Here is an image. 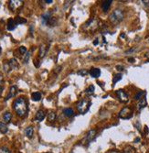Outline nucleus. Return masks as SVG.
I'll use <instances>...</instances> for the list:
<instances>
[{
	"instance_id": "f257e3e1",
	"label": "nucleus",
	"mask_w": 149,
	"mask_h": 153,
	"mask_svg": "<svg viewBox=\"0 0 149 153\" xmlns=\"http://www.w3.org/2000/svg\"><path fill=\"white\" fill-rule=\"evenodd\" d=\"M13 107L18 117H24L27 115L28 110V106L27 99L25 97H19L18 99H16L15 102L13 103Z\"/></svg>"
},
{
	"instance_id": "f03ea898",
	"label": "nucleus",
	"mask_w": 149,
	"mask_h": 153,
	"mask_svg": "<svg viewBox=\"0 0 149 153\" xmlns=\"http://www.w3.org/2000/svg\"><path fill=\"white\" fill-rule=\"evenodd\" d=\"M110 21L113 24H118L123 19V12L121 9H116L112 12L109 16Z\"/></svg>"
},
{
	"instance_id": "7ed1b4c3",
	"label": "nucleus",
	"mask_w": 149,
	"mask_h": 153,
	"mask_svg": "<svg viewBox=\"0 0 149 153\" xmlns=\"http://www.w3.org/2000/svg\"><path fill=\"white\" fill-rule=\"evenodd\" d=\"M92 102L90 100H86V99H82V100L79 101L77 103V109L81 114H85L87 111L89 110Z\"/></svg>"
},
{
	"instance_id": "20e7f679",
	"label": "nucleus",
	"mask_w": 149,
	"mask_h": 153,
	"mask_svg": "<svg viewBox=\"0 0 149 153\" xmlns=\"http://www.w3.org/2000/svg\"><path fill=\"white\" fill-rule=\"evenodd\" d=\"M118 117L122 119H129L133 117V111L129 107H125L119 112Z\"/></svg>"
},
{
	"instance_id": "39448f33",
	"label": "nucleus",
	"mask_w": 149,
	"mask_h": 153,
	"mask_svg": "<svg viewBox=\"0 0 149 153\" xmlns=\"http://www.w3.org/2000/svg\"><path fill=\"white\" fill-rule=\"evenodd\" d=\"M8 5H9V8L12 11H16L23 6V1H21V0H11L8 2Z\"/></svg>"
},
{
	"instance_id": "423d86ee",
	"label": "nucleus",
	"mask_w": 149,
	"mask_h": 153,
	"mask_svg": "<svg viewBox=\"0 0 149 153\" xmlns=\"http://www.w3.org/2000/svg\"><path fill=\"white\" fill-rule=\"evenodd\" d=\"M116 96L119 98V100L123 103H126L128 101V94L123 90H117Z\"/></svg>"
},
{
	"instance_id": "0eeeda50",
	"label": "nucleus",
	"mask_w": 149,
	"mask_h": 153,
	"mask_svg": "<svg viewBox=\"0 0 149 153\" xmlns=\"http://www.w3.org/2000/svg\"><path fill=\"white\" fill-rule=\"evenodd\" d=\"M51 18H52V16H51V12H46V13L41 16V21H42L43 24L48 25L49 22V20L51 19Z\"/></svg>"
},
{
	"instance_id": "6e6552de",
	"label": "nucleus",
	"mask_w": 149,
	"mask_h": 153,
	"mask_svg": "<svg viewBox=\"0 0 149 153\" xmlns=\"http://www.w3.org/2000/svg\"><path fill=\"white\" fill-rule=\"evenodd\" d=\"M16 93H18V88H16V86H11L10 87V90H9V93H8V94L7 96V97L5 98V100L7 101L8 99H10L11 97H14Z\"/></svg>"
},
{
	"instance_id": "1a4fd4ad",
	"label": "nucleus",
	"mask_w": 149,
	"mask_h": 153,
	"mask_svg": "<svg viewBox=\"0 0 149 153\" xmlns=\"http://www.w3.org/2000/svg\"><path fill=\"white\" fill-rule=\"evenodd\" d=\"M16 21H15V20H14V19H12V18H9V19H8V21H7V30H9V31L14 30L15 28H16Z\"/></svg>"
},
{
	"instance_id": "9d476101",
	"label": "nucleus",
	"mask_w": 149,
	"mask_h": 153,
	"mask_svg": "<svg viewBox=\"0 0 149 153\" xmlns=\"http://www.w3.org/2000/svg\"><path fill=\"white\" fill-rule=\"evenodd\" d=\"M46 117V115H45V112L42 110H39L38 112H37L36 115H35V119L37 121H42L43 119Z\"/></svg>"
},
{
	"instance_id": "9b49d317",
	"label": "nucleus",
	"mask_w": 149,
	"mask_h": 153,
	"mask_svg": "<svg viewBox=\"0 0 149 153\" xmlns=\"http://www.w3.org/2000/svg\"><path fill=\"white\" fill-rule=\"evenodd\" d=\"M147 105V102H146V97H143L142 99H140L138 104H137V110H142L144 107H146Z\"/></svg>"
},
{
	"instance_id": "f8f14e48",
	"label": "nucleus",
	"mask_w": 149,
	"mask_h": 153,
	"mask_svg": "<svg viewBox=\"0 0 149 153\" xmlns=\"http://www.w3.org/2000/svg\"><path fill=\"white\" fill-rule=\"evenodd\" d=\"M90 74H91V76L93 78H98L101 75V71H100V69H98V68H93V69H91Z\"/></svg>"
},
{
	"instance_id": "ddd939ff",
	"label": "nucleus",
	"mask_w": 149,
	"mask_h": 153,
	"mask_svg": "<svg viewBox=\"0 0 149 153\" xmlns=\"http://www.w3.org/2000/svg\"><path fill=\"white\" fill-rule=\"evenodd\" d=\"M112 0H105L102 3V9L103 12H106L107 10L109 9V7H111V4H112Z\"/></svg>"
},
{
	"instance_id": "4468645a",
	"label": "nucleus",
	"mask_w": 149,
	"mask_h": 153,
	"mask_svg": "<svg viewBox=\"0 0 149 153\" xmlns=\"http://www.w3.org/2000/svg\"><path fill=\"white\" fill-rule=\"evenodd\" d=\"M95 136H96V130H95V129L90 130L89 133L87 134V136H86V139L88 140L89 142H91L95 138Z\"/></svg>"
},
{
	"instance_id": "2eb2a0df",
	"label": "nucleus",
	"mask_w": 149,
	"mask_h": 153,
	"mask_svg": "<svg viewBox=\"0 0 149 153\" xmlns=\"http://www.w3.org/2000/svg\"><path fill=\"white\" fill-rule=\"evenodd\" d=\"M46 53H47V47L45 44H42L39 47V58H44V56L46 55Z\"/></svg>"
},
{
	"instance_id": "dca6fc26",
	"label": "nucleus",
	"mask_w": 149,
	"mask_h": 153,
	"mask_svg": "<svg viewBox=\"0 0 149 153\" xmlns=\"http://www.w3.org/2000/svg\"><path fill=\"white\" fill-rule=\"evenodd\" d=\"M63 114L65 117H71L72 115H74V111L72 108H65V109H63Z\"/></svg>"
},
{
	"instance_id": "f3484780",
	"label": "nucleus",
	"mask_w": 149,
	"mask_h": 153,
	"mask_svg": "<svg viewBox=\"0 0 149 153\" xmlns=\"http://www.w3.org/2000/svg\"><path fill=\"white\" fill-rule=\"evenodd\" d=\"M41 96H42V94H41V93H39V92H35V93H33L31 94L32 100L33 101H36V102L39 101L40 99H41Z\"/></svg>"
},
{
	"instance_id": "a211bd4d",
	"label": "nucleus",
	"mask_w": 149,
	"mask_h": 153,
	"mask_svg": "<svg viewBox=\"0 0 149 153\" xmlns=\"http://www.w3.org/2000/svg\"><path fill=\"white\" fill-rule=\"evenodd\" d=\"M33 133H34V129H33L32 127H28L26 129H25V134L28 138H32Z\"/></svg>"
},
{
	"instance_id": "6ab92c4d",
	"label": "nucleus",
	"mask_w": 149,
	"mask_h": 153,
	"mask_svg": "<svg viewBox=\"0 0 149 153\" xmlns=\"http://www.w3.org/2000/svg\"><path fill=\"white\" fill-rule=\"evenodd\" d=\"M7 63H8V65H9L10 69H16V68H18V61H16L15 59H11Z\"/></svg>"
},
{
	"instance_id": "aec40b11",
	"label": "nucleus",
	"mask_w": 149,
	"mask_h": 153,
	"mask_svg": "<svg viewBox=\"0 0 149 153\" xmlns=\"http://www.w3.org/2000/svg\"><path fill=\"white\" fill-rule=\"evenodd\" d=\"M3 118H4V121H5L6 123H9L10 120H11V118H12L11 113L10 112H6L3 115Z\"/></svg>"
},
{
	"instance_id": "412c9836",
	"label": "nucleus",
	"mask_w": 149,
	"mask_h": 153,
	"mask_svg": "<svg viewBox=\"0 0 149 153\" xmlns=\"http://www.w3.org/2000/svg\"><path fill=\"white\" fill-rule=\"evenodd\" d=\"M15 21H16V25H20V24L27 23V19H25V18H21V16H16V19H15Z\"/></svg>"
},
{
	"instance_id": "4be33fe9",
	"label": "nucleus",
	"mask_w": 149,
	"mask_h": 153,
	"mask_svg": "<svg viewBox=\"0 0 149 153\" xmlns=\"http://www.w3.org/2000/svg\"><path fill=\"white\" fill-rule=\"evenodd\" d=\"M7 127L6 126V124L5 123H0V132L3 134H5L7 132Z\"/></svg>"
},
{
	"instance_id": "5701e85b",
	"label": "nucleus",
	"mask_w": 149,
	"mask_h": 153,
	"mask_svg": "<svg viewBox=\"0 0 149 153\" xmlns=\"http://www.w3.org/2000/svg\"><path fill=\"white\" fill-rule=\"evenodd\" d=\"M122 77H123V75H122L121 73L115 74L114 77V79H113V82H114V84H115L117 82H119L120 80H121V79H122Z\"/></svg>"
},
{
	"instance_id": "b1692460",
	"label": "nucleus",
	"mask_w": 149,
	"mask_h": 153,
	"mask_svg": "<svg viewBox=\"0 0 149 153\" xmlns=\"http://www.w3.org/2000/svg\"><path fill=\"white\" fill-rule=\"evenodd\" d=\"M48 119L51 122H52V121H54L55 119H56V114L54 113V112H49V115H48Z\"/></svg>"
},
{
	"instance_id": "393cba45",
	"label": "nucleus",
	"mask_w": 149,
	"mask_h": 153,
	"mask_svg": "<svg viewBox=\"0 0 149 153\" xmlns=\"http://www.w3.org/2000/svg\"><path fill=\"white\" fill-rule=\"evenodd\" d=\"M93 92H94V86H93V85H90L89 87L86 89V91H85V93L88 94V96H91V94H93Z\"/></svg>"
},
{
	"instance_id": "a878e982",
	"label": "nucleus",
	"mask_w": 149,
	"mask_h": 153,
	"mask_svg": "<svg viewBox=\"0 0 149 153\" xmlns=\"http://www.w3.org/2000/svg\"><path fill=\"white\" fill-rule=\"evenodd\" d=\"M144 94H146V93H144V91H141V92H138V93L135 96V100H140V99H142V98H143L142 96H144Z\"/></svg>"
},
{
	"instance_id": "bb28decb",
	"label": "nucleus",
	"mask_w": 149,
	"mask_h": 153,
	"mask_svg": "<svg viewBox=\"0 0 149 153\" xmlns=\"http://www.w3.org/2000/svg\"><path fill=\"white\" fill-rule=\"evenodd\" d=\"M30 52H27L25 54V58H24V63H28V60H30Z\"/></svg>"
},
{
	"instance_id": "cd10ccee",
	"label": "nucleus",
	"mask_w": 149,
	"mask_h": 153,
	"mask_svg": "<svg viewBox=\"0 0 149 153\" xmlns=\"http://www.w3.org/2000/svg\"><path fill=\"white\" fill-rule=\"evenodd\" d=\"M135 148H132V147L126 148L125 150V153H135Z\"/></svg>"
},
{
	"instance_id": "c85d7f7f",
	"label": "nucleus",
	"mask_w": 149,
	"mask_h": 153,
	"mask_svg": "<svg viewBox=\"0 0 149 153\" xmlns=\"http://www.w3.org/2000/svg\"><path fill=\"white\" fill-rule=\"evenodd\" d=\"M0 153H10V150L6 147H1L0 148Z\"/></svg>"
},
{
	"instance_id": "c756f323",
	"label": "nucleus",
	"mask_w": 149,
	"mask_h": 153,
	"mask_svg": "<svg viewBox=\"0 0 149 153\" xmlns=\"http://www.w3.org/2000/svg\"><path fill=\"white\" fill-rule=\"evenodd\" d=\"M19 51H20L21 54H26V53H27V48L24 47V46H21L19 48Z\"/></svg>"
},
{
	"instance_id": "7c9ffc66",
	"label": "nucleus",
	"mask_w": 149,
	"mask_h": 153,
	"mask_svg": "<svg viewBox=\"0 0 149 153\" xmlns=\"http://www.w3.org/2000/svg\"><path fill=\"white\" fill-rule=\"evenodd\" d=\"M87 73H88V72H87L86 70H81V71H79V72H78V74H79V75H82V76H85Z\"/></svg>"
},
{
	"instance_id": "2f4dec72",
	"label": "nucleus",
	"mask_w": 149,
	"mask_h": 153,
	"mask_svg": "<svg viewBox=\"0 0 149 153\" xmlns=\"http://www.w3.org/2000/svg\"><path fill=\"white\" fill-rule=\"evenodd\" d=\"M4 84V79H3V76L0 75V85H3Z\"/></svg>"
},
{
	"instance_id": "473e14b6",
	"label": "nucleus",
	"mask_w": 149,
	"mask_h": 153,
	"mask_svg": "<svg viewBox=\"0 0 149 153\" xmlns=\"http://www.w3.org/2000/svg\"><path fill=\"white\" fill-rule=\"evenodd\" d=\"M116 68H117L118 71H123V66H116Z\"/></svg>"
},
{
	"instance_id": "72a5a7b5",
	"label": "nucleus",
	"mask_w": 149,
	"mask_h": 153,
	"mask_svg": "<svg viewBox=\"0 0 149 153\" xmlns=\"http://www.w3.org/2000/svg\"><path fill=\"white\" fill-rule=\"evenodd\" d=\"M3 90H4V86H3V85H0V96L2 94Z\"/></svg>"
},
{
	"instance_id": "f704fd0d",
	"label": "nucleus",
	"mask_w": 149,
	"mask_h": 153,
	"mask_svg": "<svg viewBox=\"0 0 149 153\" xmlns=\"http://www.w3.org/2000/svg\"><path fill=\"white\" fill-rule=\"evenodd\" d=\"M108 153H121V152H119V151H117V150H111V151H109Z\"/></svg>"
},
{
	"instance_id": "c9c22d12",
	"label": "nucleus",
	"mask_w": 149,
	"mask_h": 153,
	"mask_svg": "<svg viewBox=\"0 0 149 153\" xmlns=\"http://www.w3.org/2000/svg\"><path fill=\"white\" fill-rule=\"evenodd\" d=\"M45 2H46L47 4H51L53 1H52V0H45Z\"/></svg>"
},
{
	"instance_id": "e433bc0d",
	"label": "nucleus",
	"mask_w": 149,
	"mask_h": 153,
	"mask_svg": "<svg viewBox=\"0 0 149 153\" xmlns=\"http://www.w3.org/2000/svg\"><path fill=\"white\" fill-rule=\"evenodd\" d=\"M128 61H130V63H134L135 59H134V58H130V59H128Z\"/></svg>"
},
{
	"instance_id": "4c0bfd02",
	"label": "nucleus",
	"mask_w": 149,
	"mask_h": 153,
	"mask_svg": "<svg viewBox=\"0 0 149 153\" xmlns=\"http://www.w3.org/2000/svg\"><path fill=\"white\" fill-rule=\"evenodd\" d=\"M98 44V40H95L94 41V45H97Z\"/></svg>"
},
{
	"instance_id": "58836bf2",
	"label": "nucleus",
	"mask_w": 149,
	"mask_h": 153,
	"mask_svg": "<svg viewBox=\"0 0 149 153\" xmlns=\"http://www.w3.org/2000/svg\"><path fill=\"white\" fill-rule=\"evenodd\" d=\"M0 54H1V48H0Z\"/></svg>"
},
{
	"instance_id": "ea45409f",
	"label": "nucleus",
	"mask_w": 149,
	"mask_h": 153,
	"mask_svg": "<svg viewBox=\"0 0 149 153\" xmlns=\"http://www.w3.org/2000/svg\"><path fill=\"white\" fill-rule=\"evenodd\" d=\"M0 6H1V3H0Z\"/></svg>"
}]
</instances>
